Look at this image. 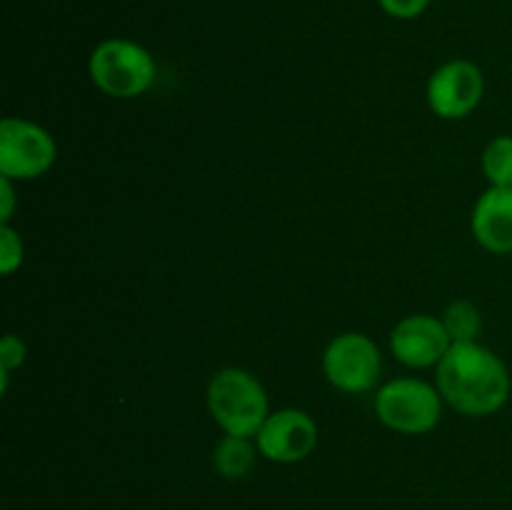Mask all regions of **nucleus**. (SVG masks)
I'll return each instance as SVG.
<instances>
[{"instance_id":"obj_13","label":"nucleus","mask_w":512,"mask_h":510,"mask_svg":"<svg viewBox=\"0 0 512 510\" xmlns=\"http://www.w3.org/2000/svg\"><path fill=\"white\" fill-rule=\"evenodd\" d=\"M483 173L490 188H512V135H498L483 150Z\"/></svg>"},{"instance_id":"obj_9","label":"nucleus","mask_w":512,"mask_h":510,"mask_svg":"<svg viewBox=\"0 0 512 510\" xmlns=\"http://www.w3.org/2000/svg\"><path fill=\"white\" fill-rule=\"evenodd\" d=\"M453 348L443 320L435 315H408L390 333V350L408 368H430Z\"/></svg>"},{"instance_id":"obj_5","label":"nucleus","mask_w":512,"mask_h":510,"mask_svg":"<svg viewBox=\"0 0 512 510\" xmlns=\"http://www.w3.org/2000/svg\"><path fill=\"white\" fill-rule=\"evenodd\" d=\"M53 135L23 118H5L0 123V175L10 180H33L48 173L55 163Z\"/></svg>"},{"instance_id":"obj_6","label":"nucleus","mask_w":512,"mask_h":510,"mask_svg":"<svg viewBox=\"0 0 512 510\" xmlns=\"http://www.w3.org/2000/svg\"><path fill=\"white\" fill-rule=\"evenodd\" d=\"M325 378L345 393H365L375 388L383 370L380 350L368 335L343 333L330 340L323 355Z\"/></svg>"},{"instance_id":"obj_17","label":"nucleus","mask_w":512,"mask_h":510,"mask_svg":"<svg viewBox=\"0 0 512 510\" xmlns=\"http://www.w3.org/2000/svg\"><path fill=\"white\" fill-rule=\"evenodd\" d=\"M13 210H15L13 180L0 175V225H5L10 218H13Z\"/></svg>"},{"instance_id":"obj_7","label":"nucleus","mask_w":512,"mask_h":510,"mask_svg":"<svg viewBox=\"0 0 512 510\" xmlns=\"http://www.w3.org/2000/svg\"><path fill=\"white\" fill-rule=\"evenodd\" d=\"M483 93V70L470 60H450L430 75L428 103L433 113L445 120H460L473 113Z\"/></svg>"},{"instance_id":"obj_14","label":"nucleus","mask_w":512,"mask_h":510,"mask_svg":"<svg viewBox=\"0 0 512 510\" xmlns=\"http://www.w3.org/2000/svg\"><path fill=\"white\" fill-rule=\"evenodd\" d=\"M23 263V238L10 228L0 225V273L13 275Z\"/></svg>"},{"instance_id":"obj_16","label":"nucleus","mask_w":512,"mask_h":510,"mask_svg":"<svg viewBox=\"0 0 512 510\" xmlns=\"http://www.w3.org/2000/svg\"><path fill=\"white\" fill-rule=\"evenodd\" d=\"M380 8L385 10L388 15L400 20H410V18H418L420 13H425L430 0H378Z\"/></svg>"},{"instance_id":"obj_2","label":"nucleus","mask_w":512,"mask_h":510,"mask_svg":"<svg viewBox=\"0 0 512 510\" xmlns=\"http://www.w3.org/2000/svg\"><path fill=\"white\" fill-rule=\"evenodd\" d=\"M208 408L225 435L255 438L268 420V395L253 373L223 368L208 385Z\"/></svg>"},{"instance_id":"obj_10","label":"nucleus","mask_w":512,"mask_h":510,"mask_svg":"<svg viewBox=\"0 0 512 510\" xmlns=\"http://www.w3.org/2000/svg\"><path fill=\"white\" fill-rule=\"evenodd\" d=\"M470 228L490 253H512V188L485 190L473 208Z\"/></svg>"},{"instance_id":"obj_12","label":"nucleus","mask_w":512,"mask_h":510,"mask_svg":"<svg viewBox=\"0 0 512 510\" xmlns=\"http://www.w3.org/2000/svg\"><path fill=\"white\" fill-rule=\"evenodd\" d=\"M440 320H443L453 345L478 343L480 328H483V318H480V310L475 308V303H470V300H455V303L448 305V310H445Z\"/></svg>"},{"instance_id":"obj_8","label":"nucleus","mask_w":512,"mask_h":510,"mask_svg":"<svg viewBox=\"0 0 512 510\" xmlns=\"http://www.w3.org/2000/svg\"><path fill=\"white\" fill-rule=\"evenodd\" d=\"M255 440L260 453L273 463H300L318 445V425L303 410L283 408L268 415Z\"/></svg>"},{"instance_id":"obj_11","label":"nucleus","mask_w":512,"mask_h":510,"mask_svg":"<svg viewBox=\"0 0 512 510\" xmlns=\"http://www.w3.org/2000/svg\"><path fill=\"white\" fill-rule=\"evenodd\" d=\"M213 465L223 478H245L255 465V448L250 445V438L225 435V438L215 445Z\"/></svg>"},{"instance_id":"obj_4","label":"nucleus","mask_w":512,"mask_h":510,"mask_svg":"<svg viewBox=\"0 0 512 510\" xmlns=\"http://www.w3.org/2000/svg\"><path fill=\"white\" fill-rule=\"evenodd\" d=\"M375 413L380 423L395 433L423 435L440 423L443 395L423 380H390L375 395Z\"/></svg>"},{"instance_id":"obj_3","label":"nucleus","mask_w":512,"mask_h":510,"mask_svg":"<svg viewBox=\"0 0 512 510\" xmlns=\"http://www.w3.org/2000/svg\"><path fill=\"white\" fill-rule=\"evenodd\" d=\"M90 78L110 98H138L155 83V60L133 40L110 38L90 55Z\"/></svg>"},{"instance_id":"obj_1","label":"nucleus","mask_w":512,"mask_h":510,"mask_svg":"<svg viewBox=\"0 0 512 510\" xmlns=\"http://www.w3.org/2000/svg\"><path fill=\"white\" fill-rule=\"evenodd\" d=\"M435 368L445 403L470 418L493 415L510 395L508 368L493 350L480 343H455Z\"/></svg>"},{"instance_id":"obj_15","label":"nucleus","mask_w":512,"mask_h":510,"mask_svg":"<svg viewBox=\"0 0 512 510\" xmlns=\"http://www.w3.org/2000/svg\"><path fill=\"white\" fill-rule=\"evenodd\" d=\"M25 360V343L18 335H5L0 340V370L10 373L13 368L23 365Z\"/></svg>"}]
</instances>
